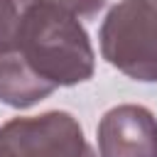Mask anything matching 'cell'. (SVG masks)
Here are the masks:
<instances>
[{"label":"cell","mask_w":157,"mask_h":157,"mask_svg":"<svg viewBox=\"0 0 157 157\" xmlns=\"http://www.w3.org/2000/svg\"><path fill=\"white\" fill-rule=\"evenodd\" d=\"M15 52L52 88L86 83L96 71V52L86 27L52 0H34L27 7Z\"/></svg>","instance_id":"cell-1"},{"label":"cell","mask_w":157,"mask_h":157,"mask_svg":"<svg viewBox=\"0 0 157 157\" xmlns=\"http://www.w3.org/2000/svg\"><path fill=\"white\" fill-rule=\"evenodd\" d=\"M98 47L128 78L157 83V0L115 2L101 22Z\"/></svg>","instance_id":"cell-2"},{"label":"cell","mask_w":157,"mask_h":157,"mask_svg":"<svg viewBox=\"0 0 157 157\" xmlns=\"http://www.w3.org/2000/svg\"><path fill=\"white\" fill-rule=\"evenodd\" d=\"M0 157H98L69 110L17 115L0 125Z\"/></svg>","instance_id":"cell-3"},{"label":"cell","mask_w":157,"mask_h":157,"mask_svg":"<svg viewBox=\"0 0 157 157\" xmlns=\"http://www.w3.org/2000/svg\"><path fill=\"white\" fill-rule=\"evenodd\" d=\"M98 157H157V118L140 103H120L96 128Z\"/></svg>","instance_id":"cell-4"},{"label":"cell","mask_w":157,"mask_h":157,"mask_svg":"<svg viewBox=\"0 0 157 157\" xmlns=\"http://www.w3.org/2000/svg\"><path fill=\"white\" fill-rule=\"evenodd\" d=\"M54 91L56 88L42 81L17 52L0 56V103L25 110L49 98Z\"/></svg>","instance_id":"cell-5"},{"label":"cell","mask_w":157,"mask_h":157,"mask_svg":"<svg viewBox=\"0 0 157 157\" xmlns=\"http://www.w3.org/2000/svg\"><path fill=\"white\" fill-rule=\"evenodd\" d=\"M34 0H0V56L15 52L22 17Z\"/></svg>","instance_id":"cell-6"},{"label":"cell","mask_w":157,"mask_h":157,"mask_svg":"<svg viewBox=\"0 0 157 157\" xmlns=\"http://www.w3.org/2000/svg\"><path fill=\"white\" fill-rule=\"evenodd\" d=\"M52 2L59 5L61 10L71 12L78 20H93L105 5V0H52Z\"/></svg>","instance_id":"cell-7"}]
</instances>
